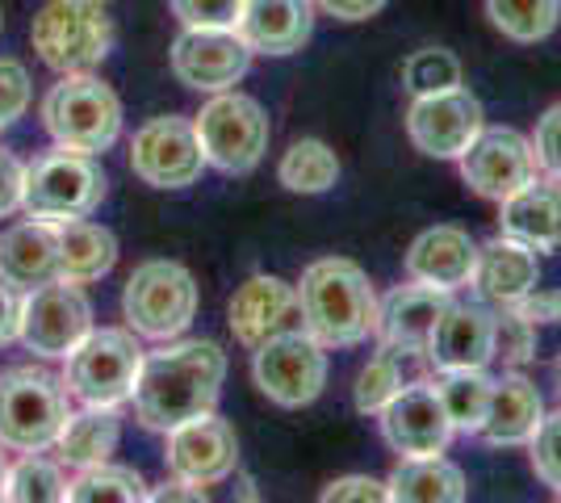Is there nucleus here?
Masks as SVG:
<instances>
[{"label":"nucleus","instance_id":"nucleus-1","mask_svg":"<svg viewBox=\"0 0 561 503\" xmlns=\"http://www.w3.org/2000/svg\"><path fill=\"white\" fill-rule=\"evenodd\" d=\"M227 382V353L214 340H181L142 357L135 411L147 428L172 432L193 415L214 411Z\"/></svg>","mask_w":561,"mask_h":503},{"label":"nucleus","instance_id":"nucleus-2","mask_svg":"<svg viewBox=\"0 0 561 503\" xmlns=\"http://www.w3.org/2000/svg\"><path fill=\"white\" fill-rule=\"evenodd\" d=\"M302 328L323 348H352L377 335V294L369 273L348 256L306 264L298 282Z\"/></svg>","mask_w":561,"mask_h":503},{"label":"nucleus","instance_id":"nucleus-3","mask_svg":"<svg viewBox=\"0 0 561 503\" xmlns=\"http://www.w3.org/2000/svg\"><path fill=\"white\" fill-rule=\"evenodd\" d=\"M68 386L50 369L13 365L0 374V449L43 454L68 424Z\"/></svg>","mask_w":561,"mask_h":503},{"label":"nucleus","instance_id":"nucleus-4","mask_svg":"<svg viewBox=\"0 0 561 503\" xmlns=\"http://www.w3.org/2000/svg\"><path fill=\"white\" fill-rule=\"evenodd\" d=\"M43 126L59 147L101 156L122 135V101L101 76L71 72L43 101Z\"/></svg>","mask_w":561,"mask_h":503},{"label":"nucleus","instance_id":"nucleus-5","mask_svg":"<svg viewBox=\"0 0 561 503\" xmlns=\"http://www.w3.org/2000/svg\"><path fill=\"white\" fill-rule=\"evenodd\" d=\"M142 344L126 328H93L68 357L64 386L84 408H122L142 369Z\"/></svg>","mask_w":561,"mask_h":503},{"label":"nucleus","instance_id":"nucleus-6","mask_svg":"<svg viewBox=\"0 0 561 503\" xmlns=\"http://www.w3.org/2000/svg\"><path fill=\"white\" fill-rule=\"evenodd\" d=\"M30 43L50 72H93L110 55L114 22L101 0H50L30 25Z\"/></svg>","mask_w":561,"mask_h":503},{"label":"nucleus","instance_id":"nucleus-7","mask_svg":"<svg viewBox=\"0 0 561 503\" xmlns=\"http://www.w3.org/2000/svg\"><path fill=\"white\" fill-rule=\"evenodd\" d=\"M105 172L93 156L84 151H47L38 156L34 164L25 168V185H22V210L30 218H84L93 215L105 197Z\"/></svg>","mask_w":561,"mask_h":503},{"label":"nucleus","instance_id":"nucleus-8","mask_svg":"<svg viewBox=\"0 0 561 503\" xmlns=\"http://www.w3.org/2000/svg\"><path fill=\"white\" fill-rule=\"evenodd\" d=\"M122 315L135 335L176 340L197 315V282L185 264L142 261L122 294Z\"/></svg>","mask_w":561,"mask_h":503},{"label":"nucleus","instance_id":"nucleus-9","mask_svg":"<svg viewBox=\"0 0 561 503\" xmlns=\"http://www.w3.org/2000/svg\"><path fill=\"white\" fill-rule=\"evenodd\" d=\"M197 139H202V151H206V164L222 168L231 176H243L264 160L268 151V139H273V126H268V114L256 96L243 93H214V101L202 105L197 114Z\"/></svg>","mask_w":561,"mask_h":503},{"label":"nucleus","instance_id":"nucleus-10","mask_svg":"<svg viewBox=\"0 0 561 503\" xmlns=\"http://www.w3.org/2000/svg\"><path fill=\"white\" fill-rule=\"evenodd\" d=\"M252 378H256L260 395L277 408H306L323 395L328 386V353L314 335L298 328V332H280L264 340L252 357Z\"/></svg>","mask_w":561,"mask_h":503},{"label":"nucleus","instance_id":"nucleus-11","mask_svg":"<svg viewBox=\"0 0 561 503\" xmlns=\"http://www.w3.org/2000/svg\"><path fill=\"white\" fill-rule=\"evenodd\" d=\"M93 332V307L84 298V289L68 282V277H55L47 286H34L22 298V323H18V340L34 357L64 361Z\"/></svg>","mask_w":561,"mask_h":503},{"label":"nucleus","instance_id":"nucleus-12","mask_svg":"<svg viewBox=\"0 0 561 503\" xmlns=\"http://www.w3.org/2000/svg\"><path fill=\"white\" fill-rule=\"evenodd\" d=\"M130 168L151 190H185V185H193L202 176V168H206L197 126L188 118H176V114L151 118L130 139Z\"/></svg>","mask_w":561,"mask_h":503},{"label":"nucleus","instance_id":"nucleus-13","mask_svg":"<svg viewBox=\"0 0 561 503\" xmlns=\"http://www.w3.org/2000/svg\"><path fill=\"white\" fill-rule=\"evenodd\" d=\"M482 101L469 89H445V93L415 96V105L407 110V135L415 151L432 160H461L466 147L482 130Z\"/></svg>","mask_w":561,"mask_h":503},{"label":"nucleus","instance_id":"nucleus-14","mask_svg":"<svg viewBox=\"0 0 561 503\" xmlns=\"http://www.w3.org/2000/svg\"><path fill=\"white\" fill-rule=\"evenodd\" d=\"M457 164H461L469 190L478 197H491V202H503L515 190H524L528 181H537L540 168L533 144L512 126H482Z\"/></svg>","mask_w":561,"mask_h":503},{"label":"nucleus","instance_id":"nucleus-15","mask_svg":"<svg viewBox=\"0 0 561 503\" xmlns=\"http://www.w3.org/2000/svg\"><path fill=\"white\" fill-rule=\"evenodd\" d=\"M252 68V47L239 38V30H193L172 43V72L185 89L197 93H227Z\"/></svg>","mask_w":561,"mask_h":503},{"label":"nucleus","instance_id":"nucleus-16","mask_svg":"<svg viewBox=\"0 0 561 503\" xmlns=\"http://www.w3.org/2000/svg\"><path fill=\"white\" fill-rule=\"evenodd\" d=\"M164 461L168 470H172V479L214 487V482L234 475V466H239V436L214 411L193 415V420H185V424H176V428L168 432Z\"/></svg>","mask_w":561,"mask_h":503},{"label":"nucleus","instance_id":"nucleus-17","mask_svg":"<svg viewBox=\"0 0 561 503\" xmlns=\"http://www.w3.org/2000/svg\"><path fill=\"white\" fill-rule=\"evenodd\" d=\"M381 432L390 449L402 457H436L453 441V420L436 382H411L402 386L394 399L381 408Z\"/></svg>","mask_w":561,"mask_h":503},{"label":"nucleus","instance_id":"nucleus-18","mask_svg":"<svg viewBox=\"0 0 561 503\" xmlns=\"http://www.w3.org/2000/svg\"><path fill=\"white\" fill-rule=\"evenodd\" d=\"M227 323H231L234 340L243 348H260L264 340L280 332H298L302 328V307H298V286H289L285 277L273 273H256L231 294L227 307Z\"/></svg>","mask_w":561,"mask_h":503},{"label":"nucleus","instance_id":"nucleus-19","mask_svg":"<svg viewBox=\"0 0 561 503\" xmlns=\"http://www.w3.org/2000/svg\"><path fill=\"white\" fill-rule=\"evenodd\" d=\"M453 307L448 289L423 286H394L381 302H377V335H381V348L390 353H411V357H427V344L440 328L445 311Z\"/></svg>","mask_w":561,"mask_h":503},{"label":"nucleus","instance_id":"nucleus-20","mask_svg":"<svg viewBox=\"0 0 561 503\" xmlns=\"http://www.w3.org/2000/svg\"><path fill=\"white\" fill-rule=\"evenodd\" d=\"M234 30L260 55H294L314 34V4L310 0H243Z\"/></svg>","mask_w":561,"mask_h":503},{"label":"nucleus","instance_id":"nucleus-21","mask_svg":"<svg viewBox=\"0 0 561 503\" xmlns=\"http://www.w3.org/2000/svg\"><path fill=\"white\" fill-rule=\"evenodd\" d=\"M478 248L482 243H473V236L461 231V227H432V231H423L420 240L411 243V252H407V277L453 294L457 286L473 282Z\"/></svg>","mask_w":561,"mask_h":503},{"label":"nucleus","instance_id":"nucleus-22","mask_svg":"<svg viewBox=\"0 0 561 503\" xmlns=\"http://www.w3.org/2000/svg\"><path fill=\"white\" fill-rule=\"evenodd\" d=\"M473 286L486 302L499 307H515L528 289L540 286V261L537 248L512 240L499 231V240L478 248V264H473Z\"/></svg>","mask_w":561,"mask_h":503},{"label":"nucleus","instance_id":"nucleus-23","mask_svg":"<svg viewBox=\"0 0 561 503\" xmlns=\"http://www.w3.org/2000/svg\"><path fill=\"white\" fill-rule=\"evenodd\" d=\"M0 277L13 289L47 286L59 277V231L47 218L18 222L0 236Z\"/></svg>","mask_w":561,"mask_h":503},{"label":"nucleus","instance_id":"nucleus-24","mask_svg":"<svg viewBox=\"0 0 561 503\" xmlns=\"http://www.w3.org/2000/svg\"><path fill=\"white\" fill-rule=\"evenodd\" d=\"M499 231L537 252L561 248V181H528L499 202Z\"/></svg>","mask_w":561,"mask_h":503},{"label":"nucleus","instance_id":"nucleus-25","mask_svg":"<svg viewBox=\"0 0 561 503\" xmlns=\"http://www.w3.org/2000/svg\"><path fill=\"white\" fill-rule=\"evenodd\" d=\"M432 365L445 369H486V361L494 357V315L486 307H448L440 328L427 344Z\"/></svg>","mask_w":561,"mask_h":503},{"label":"nucleus","instance_id":"nucleus-26","mask_svg":"<svg viewBox=\"0 0 561 503\" xmlns=\"http://www.w3.org/2000/svg\"><path fill=\"white\" fill-rule=\"evenodd\" d=\"M540 420H545V403H540L537 386L524 374H503V378H494L491 411H486L478 436L491 445H528Z\"/></svg>","mask_w":561,"mask_h":503},{"label":"nucleus","instance_id":"nucleus-27","mask_svg":"<svg viewBox=\"0 0 561 503\" xmlns=\"http://www.w3.org/2000/svg\"><path fill=\"white\" fill-rule=\"evenodd\" d=\"M59 277H68L76 286L101 282L117 264V240L110 227L84 218H59Z\"/></svg>","mask_w":561,"mask_h":503},{"label":"nucleus","instance_id":"nucleus-28","mask_svg":"<svg viewBox=\"0 0 561 503\" xmlns=\"http://www.w3.org/2000/svg\"><path fill=\"white\" fill-rule=\"evenodd\" d=\"M386 487H390V500H407V503H461L469 495L461 466L445 461L440 454L402 457Z\"/></svg>","mask_w":561,"mask_h":503},{"label":"nucleus","instance_id":"nucleus-29","mask_svg":"<svg viewBox=\"0 0 561 503\" xmlns=\"http://www.w3.org/2000/svg\"><path fill=\"white\" fill-rule=\"evenodd\" d=\"M117 436H122L117 408H89L80 415H68V424L55 436V449H59L64 466L89 470L96 461H110V454L117 449Z\"/></svg>","mask_w":561,"mask_h":503},{"label":"nucleus","instance_id":"nucleus-30","mask_svg":"<svg viewBox=\"0 0 561 503\" xmlns=\"http://www.w3.org/2000/svg\"><path fill=\"white\" fill-rule=\"evenodd\" d=\"M440 403H445L453 432H478L486 411H491L494 378H486L482 369H445V378L436 382Z\"/></svg>","mask_w":561,"mask_h":503},{"label":"nucleus","instance_id":"nucleus-31","mask_svg":"<svg viewBox=\"0 0 561 503\" xmlns=\"http://www.w3.org/2000/svg\"><path fill=\"white\" fill-rule=\"evenodd\" d=\"M277 176L289 193H328L340 181V156L323 139H298L280 156Z\"/></svg>","mask_w":561,"mask_h":503},{"label":"nucleus","instance_id":"nucleus-32","mask_svg":"<svg viewBox=\"0 0 561 503\" xmlns=\"http://www.w3.org/2000/svg\"><path fill=\"white\" fill-rule=\"evenodd\" d=\"M486 18L512 43H540L558 30L561 0H486Z\"/></svg>","mask_w":561,"mask_h":503},{"label":"nucleus","instance_id":"nucleus-33","mask_svg":"<svg viewBox=\"0 0 561 503\" xmlns=\"http://www.w3.org/2000/svg\"><path fill=\"white\" fill-rule=\"evenodd\" d=\"M71 503H139L147 500V482L130 466L114 461H96L89 470H80V479L68 482Z\"/></svg>","mask_w":561,"mask_h":503},{"label":"nucleus","instance_id":"nucleus-34","mask_svg":"<svg viewBox=\"0 0 561 503\" xmlns=\"http://www.w3.org/2000/svg\"><path fill=\"white\" fill-rule=\"evenodd\" d=\"M4 500H13V503H59V500H68V479H64L59 461H47V457H38V454H25L18 466H9Z\"/></svg>","mask_w":561,"mask_h":503},{"label":"nucleus","instance_id":"nucleus-35","mask_svg":"<svg viewBox=\"0 0 561 503\" xmlns=\"http://www.w3.org/2000/svg\"><path fill=\"white\" fill-rule=\"evenodd\" d=\"M461 84V59L445 47H420L402 64V89L411 96L445 93Z\"/></svg>","mask_w":561,"mask_h":503},{"label":"nucleus","instance_id":"nucleus-36","mask_svg":"<svg viewBox=\"0 0 561 503\" xmlns=\"http://www.w3.org/2000/svg\"><path fill=\"white\" fill-rule=\"evenodd\" d=\"M398 353L381 348L360 374H356V386H352V399H356V411L360 415H381V408L402 390V369H398Z\"/></svg>","mask_w":561,"mask_h":503},{"label":"nucleus","instance_id":"nucleus-37","mask_svg":"<svg viewBox=\"0 0 561 503\" xmlns=\"http://www.w3.org/2000/svg\"><path fill=\"white\" fill-rule=\"evenodd\" d=\"M494 357H503V365H524L537 357V323L515 307H503L494 315Z\"/></svg>","mask_w":561,"mask_h":503},{"label":"nucleus","instance_id":"nucleus-38","mask_svg":"<svg viewBox=\"0 0 561 503\" xmlns=\"http://www.w3.org/2000/svg\"><path fill=\"white\" fill-rule=\"evenodd\" d=\"M528 457H533L537 479L545 482L549 491L561 495V411L540 420V428L533 432V441H528Z\"/></svg>","mask_w":561,"mask_h":503},{"label":"nucleus","instance_id":"nucleus-39","mask_svg":"<svg viewBox=\"0 0 561 503\" xmlns=\"http://www.w3.org/2000/svg\"><path fill=\"white\" fill-rule=\"evenodd\" d=\"M172 13L193 30H234L243 0H168Z\"/></svg>","mask_w":561,"mask_h":503},{"label":"nucleus","instance_id":"nucleus-40","mask_svg":"<svg viewBox=\"0 0 561 503\" xmlns=\"http://www.w3.org/2000/svg\"><path fill=\"white\" fill-rule=\"evenodd\" d=\"M30 105V76L18 59H0V130L13 126Z\"/></svg>","mask_w":561,"mask_h":503},{"label":"nucleus","instance_id":"nucleus-41","mask_svg":"<svg viewBox=\"0 0 561 503\" xmlns=\"http://www.w3.org/2000/svg\"><path fill=\"white\" fill-rule=\"evenodd\" d=\"M533 151H537V164L561 181V101L553 110H545V118L537 122V139H533Z\"/></svg>","mask_w":561,"mask_h":503},{"label":"nucleus","instance_id":"nucleus-42","mask_svg":"<svg viewBox=\"0 0 561 503\" xmlns=\"http://www.w3.org/2000/svg\"><path fill=\"white\" fill-rule=\"evenodd\" d=\"M386 500H390V487L369 479V475H348V479H335L323 487V503H386Z\"/></svg>","mask_w":561,"mask_h":503},{"label":"nucleus","instance_id":"nucleus-43","mask_svg":"<svg viewBox=\"0 0 561 503\" xmlns=\"http://www.w3.org/2000/svg\"><path fill=\"white\" fill-rule=\"evenodd\" d=\"M22 185H25V168L13 151L0 147V218H9L13 210H22Z\"/></svg>","mask_w":561,"mask_h":503},{"label":"nucleus","instance_id":"nucleus-44","mask_svg":"<svg viewBox=\"0 0 561 503\" xmlns=\"http://www.w3.org/2000/svg\"><path fill=\"white\" fill-rule=\"evenodd\" d=\"M515 311L533 323H561V289H528Z\"/></svg>","mask_w":561,"mask_h":503},{"label":"nucleus","instance_id":"nucleus-45","mask_svg":"<svg viewBox=\"0 0 561 503\" xmlns=\"http://www.w3.org/2000/svg\"><path fill=\"white\" fill-rule=\"evenodd\" d=\"M18 323H22V298H18V289L0 277V344L18 340Z\"/></svg>","mask_w":561,"mask_h":503},{"label":"nucleus","instance_id":"nucleus-46","mask_svg":"<svg viewBox=\"0 0 561 503\" xmlns=\"http://www.w3.org/2000/svg\"><path fill=\"white\" fill-rule=\"evenodd\" d=\"M319 4L340 22H369L386 9V0H319Z\"/></svg>","mask_w":561,"mask_h":503},{"label":"nucleus","instance_id":"nucleus-47","mask_svg":"<svg viewBox=\"0 0 561 503\" xmlns=\"http://www.w3.org/2000/svg\"><path fill=\"white\" fill-rule=\"evenodd\" d=\"M147 500H156V503H202L206 500V487L185 482V479H172V482H164V487H156V491H147Z\"/></svg>","mask_w":561,"mask_h":503},{"label":"nucleus","instance_id":"nucleus-48","mask_svg":"<svg viewBox=\"0 0 561 503\" xmlns=\"http://www.w3.org/2000/svg\"><path fill=\"white\" fill-rule=\"evenodd\" d=\"M4 479H9V461H4V454H0V500H4Z\"/></svg>","mask_w":561,"mask_h":503},{"label":"nucleus","instance_id":"nucleus-49","mask_svg":"<svg viewBox=\"0 0 561 503\" xmlns=\"http://www.w3.org/2000/svg\"><path fill=\"white\" fill-rule=\"evenodd\" d=\"M558 390H561V361H558Z\"/></svg>","mask_w":561,"mask_h":503}]
</instances>
